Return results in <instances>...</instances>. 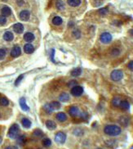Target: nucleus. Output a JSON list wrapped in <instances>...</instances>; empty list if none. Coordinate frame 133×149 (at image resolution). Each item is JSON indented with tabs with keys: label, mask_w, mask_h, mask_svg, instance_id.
Wrapping results in <instances>:
<instances>
[{
	"label": "nucleus",
	"mask_w": 133,
	"mask_h": 149,
	"mask_svg": "<svg viewBox=\"0 0 133 149\" xmlns=\"http://www.w3.org/2000/svg\"><path fill=\"white\" fill-rule=\"evenodd\" d=\"M121 132V128L116 125H107L104 128V133L109 136H111V137H115V136L119 135Z\"/></svg>",
	"instance_id": "f257e3e1"
},
{
	"label": "nucleus",
	"mask_w": 133,
	"mask_h": 149,
	"mask_svg": "<svg viewBox=\"0 0 133 149\" xmlns=\"http://www.w3.org/2000/svg\"><path fill=\"white\" fill-rule=\"evenodd\" d=\"M69 114L74 118H82V119H86L88 117L86 113L82 112L79 110L78 107L76 106H72L69 108Z\"/></svg>",
	"instance_id": "f03ea898"
},
{
	"label": "nucleus",
	"mask_w": 133,
	"mask_h": 149,
	"mask_svg": "<svg viewBox=\"0 0 133 149\" xmlns=\"http://www.w3.org/2000/svg\"><path fill=\"white\" fill-rule=\"evenodd\" d=\"M8 137L10 139H16L20 135V127L17 124H13L11 125V127L9 128V130H8L7 133Z\"/></svg>",
	"instance_id": "7ed1b4c3"
},
{
	"label": "nucleus",
	"mask_w": 133,
	"mask_h": 149,
	"mask_svg": "<svg viewBox=\"0 0 133 149\" xmlns=\"http://www.w3.org/2000/svg\"><path fill=\"white\" fill-rule=\"evenodd\" d=\"M110 78L113 81L118 82L123 78V72L122 70H114L110 74Z\"/></svg>",
	"instance_id": "20e7f679"
},
{
	"label": "nucleus",
	"mask_w": 133,
	"mask_h": 149,
	"mask_svg": "<svg viewBox=\"0 0 133 149\" xmlns=\"http://www.w3.org/2000/svg\"><path fill=\"white\" fill-rule=\"evenodd\" d=\"M66 138H67V136H66V134L64 133V132L62 131H58L57 133L55 134L54 136V139H55V141L58 143L60 144H64L65 140H66Z\"/></svg>",
	"instance_id": "39448f33"
},
{
	"label": "nucleus",
	"mask_w": 133,
	"mask_h": 149,
	"mask_svg": "<svg viewBox=\"0 0 133 149\" xmlns=\"http://www.w3.org/2000/svg\"><path fill=\"white\" fill-rule=\"evenodd\" d=\"M112 39H113V37L109 32H104L100 36V40L103 44H110L112 41Z\"/></svg>",
	"instance_id": "423d86ee"
},
{
	"label": "nucleus",
	"mask_w": 133,
	"mask_h": 149,
	"mask_svg": "<svg viewBox=\"0 0 133 149\" xmlns=\"http://www.w3.org/2000/svg\"><path fill=\"white\" fill-rule=\"evenodd\" d=\"M82 93H83V88L79 85H76L73 87V88H71V90H70V93L74 97H80L82 94Z\"/></svg>",
	"instance_id": "0eeeda50"
},
{
	"label": "nucleus",
	"mask_w": 133,
	"mask_h": 149,
	"mask_svg": "<svg viewBox=\"0 0 133 149\" xmlns=\"http://www.w3.org/2000/svg\"><path fill=\"white\" fill-rule=\"evenodd\" d=\"M19 17L20 19L23 20V22H27V20L30 19V12L28 10H23L20 12V15H19Z\"/></svg>",
	"instance_id": "6e6552de"
},
{
	"label": "nucleus",
	"mask_w": 133,
	"mask_h": 149,
	"mask_svg": "<svg viewBox=\"0 0 133 149\" xmlns=\"http://www.w3.org/2000/svg\"><path fill=\"white\" fill-rule=\"evenodd\" d=\"M21 54V49L19 46H14L11 51V56L12 57H17Z\"/></svg>",
	"instance_id": "1a4fd4ad"
},
{
	"label": "nucleus",
	"mask_w": 133,
	"mask_h": 149,
	"mask_svg": "<svg viewBox=\"0 0 133 149\" xmlns=\"http://www.w3.org/2000/svg\"><path fill=\"white\" fill-rule=\"evenodd\" d=\"M118 121H119V123L124 127H127L130 123V119L127 115H122V116H120Z\"/></svg>",
	"instance_id": "9d476101"
},
{
	"label": "nucleus",
	"mask_w": 133,
	"mask_h": 149,
	"mask_svg": "<svg viewBox=\"0 0 133 149\" xmlns=\"http://www.w3.org/2000/svg\"><path fill=\"white\" fill-rule=\"evenodd\" d=\"M34 51V46L30 44V43H28L26 44H25V46H24V52L27 53V54H31V53H33Z\"/></svg>",
	"instance_id": "9b49d317"
},
{
	"label": "nucleus",
	"mask_w": 133,
	"mask_h": 149,
	"mask_svg": "<svg viewBox=\"0 0 133 149\" xmlns=\"http://www.w3.org/2000/svg\"><path fill=\"white\" fill-rule=\"evenodd\" d=\"M34 39H35L34 35L33 34V33H31V32H27L24 35V39H25V41H26V42H28V43L33 42V41L34 40Z\"/></svg>",
	"instance_id": "f8f14e48"
},
{
	"label": "nucleus",
	"mask_w": 133,
	"mask_h": 149,
	"mask_svg": "<svg viewBox=\"0 0 133 149\" xmlns=\"http://www.w3.org/2000/svg\"><path fill=\"white\" fill-rule=\"evenodd\" d=\"M19 103H20V107H21V109L23 111H28L29 110H30V107H29V106L26 104V98H20Z\"/></svg>",
	"instance_id": "ddd939ff"
},
{
	"label": "nucleus",
	"mask_w": 133,
	"mask_h": 149,
	"mask_svg": "<svg viewBox=\"0 0 133 149\" xmlns=\"http://www.w3.org/2000/svg\"><path fill=\"white\" fill-rule=\"evenodd\" d=\"M45 124H46V127H47L49 130H56V124L52 120H47V121H46Z\"/></svg>",
	"instance_id": "4468645a"
},
{
	"label": "nucleus",
	"mask_w": 133,
	"mask_h": 149,
	"mask_svg": "<svg viewBox=\"0 0 133 149\" xmlns=\"http://www.w3.org/2000/svg\"><path fill=\"white\" fill-rule=\"evenodd\" d=\"M13 30L17 33V34H21L24 31V26L22 24L20 23H16L13 26Z\"/></svg>",
	"instance_id": "2eb2a0df"
},
{
	"label": "nucleus",
	"mask_w": 133,
	"mask_h": 149,
	"mask_svg": "<svg viewBox=\"0 0 133 149\" xmlns=\"http://www.w3.org/2000/svg\"><path fill=\"white\" fill-rule=\"evenodd\" d=\"M56 118L57 121H59L60 122H64L67 120V115L65 112H58L56 115Z\"/></svg>",
	"instance_id": "dca6fc26"
},
{
	"label": "nucleus",
	"mask_w": 133,
	"mask_h": 149,
	"mask_svg": "<svg viewBox=\"0 0 133 149\" xmlns=\"http://www.w3.org/2000/svg\"><path fill=\"white\" fill-rule=\"evenodd\" d=\"M1 12H2V15L3 16H9L11 14V8L9 7L3 6L2 7Z\"/></svg>",
	"instance_id": "f3484780"
},
{
	"label": "nucleus",
	"mask_w": 133,
	"mask_h": 149,
	"mask_svg": "<svg viewBox=\"0 0 133 149\" xmlns=\"http://www.w3.org/2000/svg\"><path fill=\"white\" fill-rule=\"evenodd\" d=\"M14 39V35L11 31H7L4 33L3 35V39L5 41H7V42H10L12 39Z\"/></svg>",
	"instance_id": "a211bd4d"
},
{
	"label": "nucleus",
	"mask_w": 133,
	"mask_h": 149,
	"mask_svg": "<svg viewBox=\"0 0 133 149\" xmlns=\"http://www.w3.org/2000/svg\"><path fill=\"white\" fill-rule=\"evenodd\" d=\"M119 107L123 111H128L130 109V104L127 101L123 100V101H121V103H120Z\"/></svg>",
	"instance_id": "6ab92c4d"
},
{
	"label": "nucleus",
	"mask_w": 133,
	"mask_h": 149,
	"mask_svg": "<svg viewBox=\"0 0 133 149\" xmlns=\"http://www.w3.org/2000/svg\"><path fill=\"white\" fill-rule=\"evenodd\" d=\"M69 98H70L69 94H68L67 93H62L59 97V100L61 102H68L69 100Z\"/></svg>",
	"instance_id": "aec40b11"
},
{
	"label": "nucleus",
	"mask_w": 133,
	"mask_h": 149,
	"mask_svg": "<svg viewBox=\"0 0 133 149\" xmlns=\"http://www.w3.org/2000/svg\"><path fill=\"white\" fill-rule=\"evenodd\" d=\"M21 124H22L23 127L24 128H26V129H29V128H30L31 127V125H32L31 121L28 118H22V120H21Z\"/></svg>",
	"instance_id": "412c9836"
},
{
	"label": "nucleus",
	"mask_w": 133,
	"mask_h": 149,
	"mask_svg": "<svg viewBox=\"0 0 133 149\" xmlns=\"http://www.w3.org/2000/svg\"><path fill=\"white\" fill-rule=\"evenodd\" d=\"M67 3L70 7H76L81 4V0H67Z\"/></svg>",
	"instance_id": "4be33fe9"
},
{
	"label": "nucleus",
	"mask_w": 133,
	"mask_h": 149,
	"mask_svg": "<svg viewBox=\"0 0 133 149\" xmlns=\"http://www.w3.org/2000/svg\"><path fill=\"white\" fill-rule=\"evenodd\" d=\"M52 24L54 25V26H61V25L62 24V22H63V20L61 19V17H60V16H55V17H53L52 20Z\"/></svg>",
	"instance_id": "5701e85b"
},
{
	"label": "nucleus",
	"mask_w": 133,
	"mask_h": 149,
	"mask_svg": "<svg viewBox=\"0 0 133 149\" xmlns=\"http://www.w3.org/2000/svg\"><path fill=\"white\" fill-rule=\"evenodd\" d=\"M82 74V69L81 68H74V70H72V71L70 72V74L74 77H77V76H79L80 74Z\"/></svg>",
	"instance_id": "b1692460"
},
{
	"label": "nucleus",
	"mask_w": 133,
	"mask_h": 149,
	"mask_svg": "<svg viewBox=\"0 0 133 149\" xmlns=\"http://www.w3.org/2000/svg\"><path fill=\"white\" fill-rule=\"evenodd\" d=\"M49 104H50V106H51L52 108L53 109V111L58 110V109L61 108V103L58 101H53L52 102H50Z\"/></svg>",
	"instance_id": "393cba45"
},
{
	"label": "nucleus",
	"mask_w": 133,
	"mask_h": 149,
	"mask_svg": "<svg viewBox=\"0 0 133 149\" xmlns=\"http://www.w3.org/2000/svg\"><path fill=\"white\" fill-rule=\"evenodd\" d=\"M73 134L74 135L79 137V136H82L84 134V130H82V128H76V129H74L73 130Z\"/></svg>",
	"instance_id": "a878e982"
},
{
	"label": "nucleus",
	"mask_w": 133,
	"mask_h": 149,
	"mask_svg": "<svg viewBox=\"0 0 133 149\" xmlns=\"http://www.w3.org/2000/svg\"><path fill=\"white\" fill-rule=\"evenodd\" d=\"M105 144L109 147H115L117 146V141L116 139H109L105 141Z\"/></svg>",
	"instance_id": "bb28decb"
},
{
	"label": "nucleus",
	"mask_w": 133,
	"mask_h": 149,
	"mask_svg": "<svg viewBox=\"0 0 133 149\" xmlns=\"http://www.w3.org/2000/svg\"><path fill=\"white\" fill-rule=\"evenodd\" d=\"M42 144H43V146L45 147H49L50 146L52 145V140L50 139H48V138H45V139H43Z\"/></svg>",
	"instance_id": "cd10ccee"
},
{
	"label": "nucleus",
	"mask_w": 133,
	"mask_h": 149,
	"mask_svg": "<svg viewBox=\"0 0 133 149\" xmlns=\"http://www.w3.org/2000/svg\"><path fill=\"white\" fill-rule=\"evenodd\" d=\"M0 105L3 107H7L9 105V100L5 97L0 98Z\"/></svg>",
	"instance_id": "c85d7f7f"
},
{
	"label": "nucleus",
	"mask_w": 133,
	"mask_h": 149,
	"mask_svg": "<svg viewBox=\"0 0 133 149\" xmlns=\"http://www.w3.org/2000/svg\"><path fill=\"white\" fill-rule=\"evenodd\" d=\"M33 134H34L35 137H38V138H42V137H43V135H44L43 132L39 129L34 130V132H33Z\"/></svg>",
	"instance_id": "c756f323"
},
{
	"label": "nucleus",
	"mask_w": 133,
	"mask_h": 149,
	"mask_svg": "<svg viewBox=\"0 0 133 149\" xmlns=\"http://www.w3.org/2000/svg\"><path fill=\"white\" fill-rule=\"evenodd\" d=\"M121 99H120L119 98H114L113 99H112V105H113L114 107H118L120 106V103H121Z\"/></svg>",
	"instance_id": "7c9ffc66"
},
{
	"label": "nucleus",
	"mask_w": 133,
	"mask_h": 149,
	"mask_svg": "<svg viewBox=\"0 0 133 149\" xmlns=\"http://www.w3.org/2000/svg\"><path fill=\"white\" fill-rule=\"evenodd\" d=\"M43 110L47 112V114H51L52 111H53V109L51 107L49 103H46V104L43 106Z\"/></svg>",
	"instance_id": "2f4dec72"
},
{
	"label": "nucleus",
	"mask_w": 133,
	"mask_h": 149,
	"mask_svg": "<svg viewBox=\"0 0 133 149\" xmlns=\"http://www.w3.org/2000/svg\"><path fill=\"white\" fill-rule=\"evenodd\" d=\"M56 8L58 10H63L65 8V5H64V3L61 1V0H58L56 3Z\"/></svg>",
	"instance_id": "473e14b6"
},
{
	"label": "nucleus",
	"mask_w": 133,
	"mask_h": 149,
	"mask_svg": "<svg viewBox=\"0 0 133 149\" xmlns=\"http://www.w3.org/2000/svg\"><path fill=\"white\" fill-rule=\"evenodd\" d=\"M119 53H120V50L118 48H112V49L110 50V54L114 57L119 55Z\"/></svg>",
	"instance_id": "72a5a7b5"
},
{
	"label": "nucleus",
	"mask_w": 133,
	"mask_h": 149,
	"mask_svg": "<svg viewBox=\"0 0 133 149\" xmlns=\"http://www.w3.org/2000/svg\"><path fill=\"white\" fill-rule=\"evenodd\" d=\"M17 143L18 144H20V145H22V144L25 143V141H26V136L25 135H19L17 138Z\"/></svg>",
	"instance_id": "f704fd0d"
},
{
	"label": "nucleus",
	"mask_w": 133,
	"mask_h": 149,
	"mask_svg": "<svg viewBox=\"0 0 133 149\" xmlns=\"http://www.w3.org/2000/svg\"><path fill=\"white\" fill-rule=\"evenodd\" d=\"M72 35L74 37L75 39H79L81 37V32L79 30H74L72 32Z\"/></svg>",
	"instance_id": "c9c22d12"
},
{
	"label": "nucleus",
	"mask_w": 133,
	"mask_h": 149,
	"mask_svg": "<svg viewBox=\"0 0 133 149\" xmlns=\"http://www.w3.org/2000/svg\"><path fill=\"white\" fill-rule=\"evenodd\" d=\"M6 54H7V52L4 48H0V61L3 60L6 57Z\"/></svg>",
	"instance_id": "e433bc0d"
},
{
	"label": "nucleus",
	"mask_w": 133,
	"mask_h": 149,
	"mask_svg": "<svg viewBox=\"0 0 133 149\" xmlns=\"http://www.w3.org/2000/svg\"><path fill=\"white\" fill-rule=\"evenodd\" d=\"M98 13L101 16L106 15L108 13V7H103V8H101V9H99Z\"/></svg>",
	"instance_id": "4c0bfd02"
},
{
	"label": "nucleus",
	"mask_w": 133,
	"mask_h": 149,
	"mask_svg": "<svg viewBox=\"0 0 133 149\" xmlns=\"http://www.w3.org/2000/svg\"><path fill=\"white\" fill-rule=\"evenodd\" d=\"M7 22V19L6 16H4L3 15H0V26H3L6 24Z\"/></svg>",
	"instance_id": "58836bf2"
},
{
	"label": "nucleus",
	"mask_w": 133,
	"mask_h": 149,
	"mask_svg": "<svg viewBox=\"0 0 133 149\" xmlns=\"http://www.w3.org/2000/svg\"><path fill=\"white\" fill-rule=\"evenodd\" d=\"M78 85V83L76 80H70L68 84H67V86L69 87V88H73V87Z\"/></svg>",
	"instance_id": "ea45409f"
},
{
	"label": "nucleus",
	"mask_w": 133,
	"mask_h": 149,
	"mask_svg": "<svg viewBox=\"0 0 133 149\" xmlns=\"http://www.w3.org/2000/svg\"><path fill=\"white\" fill-rule=\"evenodd\" d=\"M23 78H24V76H23V74H20V76H18V78L16 79V81H15V85H16V86H17V85L20 84V81H21V80H23Z\"/></svg>",
	"instance_id": "a19ab883"
},
{
	"label": "nucleus",
	"mask_w": 133,
	"mask_h": 149,
	"mask_svg": "<svg viewBox=\"0 0 133 149\" xmlns=\"http://www.w3.org/2000/svg\"><path fill=\"white\" fill-rule=\"evenodd\" d=\"M54 55H55V49H52V53H51V56H50V58H51L52 61L56 62L55 59H54Z\"/></svg>",
	"instance_id": "79ce46f5"
},
{
	"label": "nucleus",
	"mask_w": 133,
	"mask_h": 149,
	"mask_svg": "<svg viewBox=\"0 0 133 149\" xmlns=\"http://www.w3.org/2000/svg\"><path fill=\"white\" fill-rule=\"evenodd\" d=\"M127 68L130 70V71H133V61H131L127 64Z\"/></svg>",
	"instance_id": "37998d69"
},
{
	"label": "nucleus",
	"mask_w": 133,
	"mask_h": 149,
	"mask_svg": "<svg viewBox=\"0 0 133 149\" xmlns=\"http://www.w3.org/2000/svg\"><path fill=\"white\" fill-rule=\"evenodd\" d=\"M4 149H19L18 147L14 146V145H9V146H7Z\"/></svg>",
	"instance_id": "c03bdc74"
},
{
	"label": "nucleus",
	"mask_w": 133,
	"mask_h": 149,
	"mask_svg": "<svg viewBox=\"0 0 133 149\" xmlns=\"http://www.w3.org/2000/svg\"><path fill=\"white\" fill-rule=\"evenodd\" d=\"M17 4H18L19 6H21V5H23V4H24V1H23V0H19V1L17 2Z\"/></svg>",
	"instance_id": "a18cd8bd"
},
{
	"label": "nucleus",
	"mask_w": 133,
	"mask_h": 149,
	"mask_svg": "<svg viewBox=\"0 0 133 149\" xmlns=\"http://www.w3.org/2000/svg\"><path fill=\"white\" fill-rule=\"evenodd\" d=\"M128 33H129V34L131 35V36H133V29H131V30L128 31Z\"/></svg>",
	"instance_id": "49530a36"
},
{
	"label": "nucleus",
	"mask_w": 133,
	"mask_h": 149,
	"mask_svg": "<svg viewBox=\"0 0 133 149\" xmlns=\"http://www.w3.org/2000/svg\"><path fill=\"white\" fill-rule=\"evenodd\" d=\"M3 142V139L1 138V137H0V143H1Z\"/></svg>",
	"instance_id": "de8ad7c7"
},
{
	"label": "nucleus",
	"mask_w": 133,
	"mask_h": 149,
	"mask_svg": "<svg viewBox=\"0 0 133 149\" xmlns=\"http://www.w3.org/2000/svg\"><path fill=\"white\" fill-rule=\"evenodd\" d=\"M96 149H103V148H101V147H97Z\"/></svg>",
	"instance_id": "09e8293b"
},
{
	"label": "nucleus",
	"mask_w": 133,
	"mask_h": 149,
	"mask_svg": "<svg viewBox=\"0 0 133 149\" xmlns=\"http://www.w3.org/2000/svg\"><path fill=\"white\" fill-rule=\"evenodd\" d=\"M130 149H133V145H132V146H131V148H130Z\"/></svg>",
	"instance_id": "8fccbe9b"
},
{
	"label": "nucleus",
	"mask_w": 133,
	"mask_h": 149,
	"mask_svg": "<svg viewBox=\"0 0 133 149\" xmlns=\"http://www.w3.org/2000/svg\"><path fill=\"white\" fill-rule=\"evenodd\" d=\"M0 117H1V114H0Z\"/></svg>",
	"instance_id": "3c124183"
}]
</instances>
